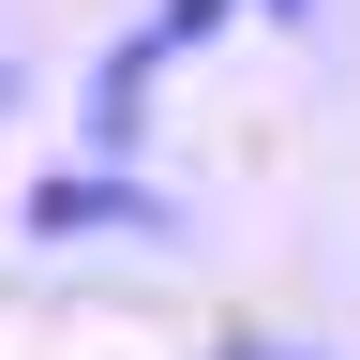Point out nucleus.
Wrapping results in <instances>:
<instances>
[{
	"label": "nucleus",
	"instance_id": "nucleus-1",
	"mask_svg": "<svg viewBox=\"0 0 360 360\" xmlns=\"http://www.w3.org/2000/svg\"><path fill=\"white\" fill-rule=\"evenodd\" d=\"M15 225H30V240H120V225H165V195L120 180V165H45Z\"/></svg>",
	"mask_w": 360,
	"mask_h": 360
},
{
	"label": "nucleus",
	"instance_id": "nucleus-2",
	"mask_svg": "<svg viewBox=\"0 0 360 360\" xmlns=\"http://www.w3.org/2000/svg\"><path fill=\"white\" fill-rule=\"evenodd\" d=\"M225 30H255L240 0H150V15H135V45H150V60H210Z\"/></svg>",
	"mask_w": 360,
	"mask_h": 360
},
{
	"label": "nucleus",
	"instance_id": "nucleus-3",
	"mask_svg": "<svg viewBox=\"0 0 360 360\" xmlns=\"http://www.w3.org/2000/svg\"><path fill=\"white\" fill-rule=\"evenodd\" d=\"M210 360H330V345H285V330H225Z\"/></svg>",
	"mask_w": 360,
	"mask_h": 360
},
{
	"label": "nucleus",
	"instance_id": "nucleus-4",
	"mask_svg": "<svg viewBox=\"0 0 360 360\" xmlns=\"http://www.w3.org/2000/svg\"><path fill=\"white\" fill-rule=\"evenodd\" d=\"M240 15H255V30H315L330 0H240Z\"/></svg>",
	"mask_w": 360,
	"mask_h": 360
},
{
	"label": "nucleus",
	"instance_id": "nucleus-5",
	"mask_svg": "<svg viewBox=\"0 0 360 360\" xmlns=\"http://www.w3.org/2000/svg\"><path fill=\"white\" fill-rule=\"evenodd\" d=\"M15 105H30V60H0V120H15Z\"/></svg>",
	"mask_w": 360,
	"mask_h": 360
}]
</instances>
